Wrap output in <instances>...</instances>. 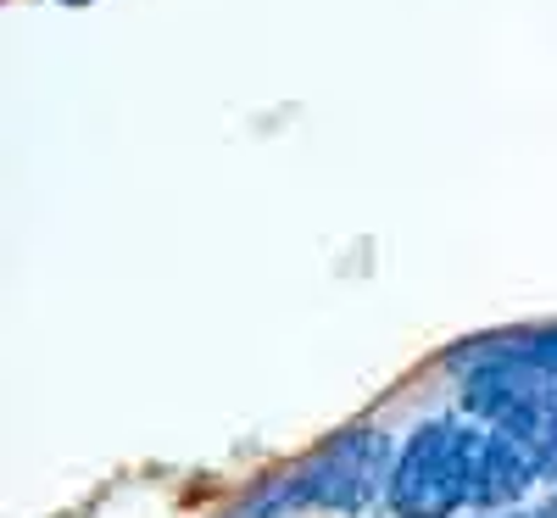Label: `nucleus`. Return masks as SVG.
<instances>
[{
	"mask_svg": "<svg viewBox=\"0 0 557 518\" xmlns=\"http://www.w3.org/2000/svg\"><path fill=\"white\" fill-rule=\"evenodd\" d=\"M480 468H485V423L474 418H424L401 441L385 507L396 518H457L480 502Z\"/></svg>",
	"mask_w": 557,
	"mask_h": 518,
	"instance_id": "obj_1",
	"label": "nucleus"
},
{
	"mask_svg": "<svg viewBox=\"0 0 557 518\" xmlns=\"http://www.w3.org/2000/svg\"><path fill=\"white\" fill-rule=\"evenodd\" d=\"M391 468H396V452L385 430H346L330 446H318L285 485H290L296 513L318 507V513L362 518L368 507H380V491H391Z\"/></svg>",
	"mask_w": 557,
	"mask_h": 518,
	"instance_id": "obj_2",
	"label": "nucleus"
},
{
	"mask_svg": "<svg viewBox=\"0 0 557 518\" xmlns=\"http://www.w3.org/2000/svg\"><path fill=\"white\" fill-rule=\"evenodd\" d=\"M541 480V462L496 430H485V468H480V513H513V502H524Z\"/></svg>",
	"mask_w": 557,
	"mask_h": 518,
	"instance_id": "obj_3",
	"label": "nucleus"
},
{
	"mask_svg": "<svg viewBox=\"0 0 557 518\" xmlns=\"http://www.w3.org/2000/svg\"><path fill=\"white\" fill-rule=\"evenodd\" d=\"M278 513H296V502H290V485H285V480L268 485V491H257L251 502H240L235 513H223V518H278Z\"/></svg>",
	"mask_w": 557,
	"mask_h": 518,
	"instance_id": "obj_4",
	"label": "nucleus"
},
{
	"mask_svg": "<svg viewBox=\"0 0 557 518\" xmlns=\"http://www.w3.org/2000/svg\"><path fill=\"white\" fill-rule=\"evenodd\" d=\"M485 518H557V496L541 507H513V513H485Z\"/></svg>",
	"mask_w": 557,
	"mask_h": 518,
	"instance_id": "obj_5",
	"label": "nucleus"
},
{
	"mask_svg": "<svg viewBox=\"0 0 557 518\" xmlns=\"http://www.w3.org/2000/svg\"><path fill=\"white\" fill-rule=\"evenodd\" d=\"M73 7H78V0H73Z\"/></svg>",
	"mask_w": 557,
	"mask_h": 518,
	"instance_id": "obj_6",
	"label": "nucleus"
}]
</instances>
